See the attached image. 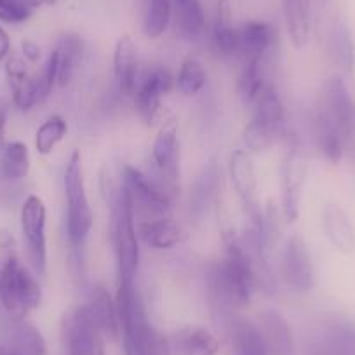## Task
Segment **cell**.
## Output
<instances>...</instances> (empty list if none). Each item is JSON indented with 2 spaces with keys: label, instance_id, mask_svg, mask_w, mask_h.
I'll return each mask as SVG.
<instances>
[{
  "label": "cell",
  "instance_id": "obj_1",
  "mask_svg": "<svg viewBox=\"0 0 355 355\" xmlns=\"http://www.w3.org/2000/svg\"><path fill=\"white\" fill-rule=\"evenodd\" d=\"M110 213V239L117 259V281L136 282L139 272V237L136 220L122 185L103 196Z\"/></svg>",
  "mask_w": 355,
  "mask_h": 355
},
{
  "label": "cell",
  "instance_id": "obj_2",
  "mask_svg": "<svg viewBox=\"0 0 355 355\" xmlns=\"http://www.w3.org/2000/svg\"><path fill=\"white\" fill-rule=\"evenodd\" d=\"M248 107L251 119L244 129V143L249 152H265L284 139L288 132L286 110L274 82H268Z\"/></svg>",
  "mask_w": 355,
  "mask_h": 355
},
{
  "label": "cell",
  "instance_id": "obj_3",
  "mask_svg": "<svg viewBox=\"0 0 355 355\" xmlns=\"http://www.w3.org/2000/svg\"><path fill=\"white\" fill-rule=\"evenodd\" d=\"M64 199H67V237L70 248H84L91 228L93 209L87 197L80 153L75 150L67 162L63 176Z\"/></svg>",
  "mask_w": 355,
  "mask_h": 355
},
{
  "label": "cell",
  "instance_id": "obj_4",
  "mask_svg": "<svg viewBox=\"0 0 355 355\" xmlns=\"http://www.w3.org/2000/svg\"><path fill=\"white\" fill-rule=\"evenodd\" d=\"M121 185L136 221L173 218L174 199L150 174L131 164H124Z\"/></svg>",
  "mask_w": 355,
  "mask_h": 355
},
{
  "label": "cell",
  "instance_id": "obj_5",
  "mask_svg": "<svg viewBox=\"0 0 355 355\" xmlns=\"http://www.w3.org/2000/svg\"><path fill=\"white\" fill-rule=\"evenodd\" d=\"M282 141L286 152L281 166V211L286 221H296L306 180V159L295 135L288 131Z\"/></svg>",
  "mask_w": 355,
  "mask_h": 355
},
{
  "label": "cell",
  "instance_id": "obj_6",
  "mask_svg": "<svg viewBox=\"0 0 355 355\" xmlns=\"http://www.w3.org/2000/svg\"><path fill=\"white\" fill-rule=\"evenodd\" d=\"M61 343L64 355H105V334L84 303L64 312L61 319Z\"/></svg>",
  "mask_w": 355,
  "mask_h": 355
},
{
  "label": "cell",
  "instance_id": "obj_7",
  "mask_svg": "<svg viewBox=\"0 0 355 355\" xmlns=\"http://www.w3.org/2000/svg\"><path fill=\"white\" fill-rule=\"evenodd\" d=\"M19 225H21L26 258L33 274L44 277L47 270V209L39 196H28L21 204Z\"/></svg>",
  "mask_w": 355,
  "mask_h": 355
},
{
  "label": "cell",
  "instance_id": "obj_8",
  "mask_svg": "<svg viewBox=\"0 0 355 355\" xmlns=\"http://www.w3.org/2000/svg\"><path fill=\"white\" fill-rule=\"evenodd\" d=\"M42 302V289L35 274L19 263L15 270L0 279V305L9 319H25Z\"/></svg>",
  "mask_w": 355,
  "mask_h": 355
},
{
  "label": "cell",
  "instance_id": "obj_9",
  "mask_svg": "<svg viewBox=\"0 0 355 355\" xmlns=\"http://www.w3.org/2000/svg\"><path fill=\"white\" fill-rule=\"evenodd\" d=\"M230 180L249 223L259 228L263 221V206L259 200L258 176H256L254 153L239 148L230 157Z\"/></svg>",
  "mask_w": 355,
  "mask_h": 355
},
{
  "label": "cell",
  "instance_id": "obj_10",
  "mask_svg": "<svg viewBox=\"0 0 355 355\" xmlns=\"http://www.w3.org/2000/svg\"><path fill=\"white\" fill-rule=\"evenodd\" d=\"M152 166L150 176L174 199L180 180V136L176 122H167L157 132L152 146Z\"/></svg>",
  "mask_w": 355,
  "mask_h": 355
},
{
  "label": "cell",
  "instance_id": "obj_11",
  "mask_svg": "<svg viewBox=\"0 0 355 355\" xmlns=\"http://www.w3.org/2000/svg\"><path fill=\"white\" fill-rule=\"evenodd\" d=\"M279 270H281V279L293 293L305 295L312 291L315 286V266L302 237L291 235L284 242Z\"/></svg>",
  "mask_w": 355,
  "mask_h": 355
},
{
  "label": "cell",
  "instance_id": "obj_12",
  "mask_svg": "<svg viewBox=\"0 0 355 355\" xmlns=\"http://www.w3.org/2000/svg\"><path fill=\"white\" fill-rule=\"evenodd\" d=\"M173 87L174 77L164 64H153L145 71L143 78H139L132 103L146 124H153L160 117L164 96H167Z\"/></svg>",
  "mask_w": 355,
  "mask_h": 355
},
{
  "label": "cell",
  "instance_id": "obj_13",
  "mask_svg": "<svg viewBox=\"0 0 355 355\" xmlns=\"http://www.w3.org/2000/svg\"><path fill=\"white\" fill-rule=\"evenodd\" d=\"M279 33L274 23L251 19L241 26V64H265L277 46Z\"/></svg>",
  "mask_w": 355,
  "mask_h": 355
},
{
  "label": "cell",
  "instance_id": "obj_14",
  "mask_svg": "<svg viewBox=\"0 0 355 355\" xmlns=\"http://www.w3.org/2000/svg\"><path fill=\"white\" fill-rule=\"evenodd\" d=\"M319 107L333 119L345 139H350L355 135V101L343 78L333 77L327 80Z\"/></svg>",
  "mask_w": 355,
  "mask_h": 355
},
{
  "label": "cell",
  "instance_id": "obj_15",
  "mask_svg": "<svg viewBox=\"0 0 355 355\" xmlns=\"http://www.w3.org/2000/svg\"><path fill=\"white\" fill-rule=\"evenodd\" d=\"M211 47L221 60H239L241 28L234 25V12L228 0H218L214 21L211 26Z\"/></svg>",
  "mask_w": 355,
  "mask_h": 355
},
{
  "label": "cell",
  "instance_id": "obj_16",
  "mask_svg": "<svg viewBox=\"0 0 355 355\" xmlns=\"http://www.w3.org/2000/svg\"><path fill=\"white\" fill-rule=\"evenodd\" d=\"M114 77L119 94L132 98L139 82L138 46L131 35H122L114 47Z\"/></svg>",
  "mask_w": 355,
  "mask_h": 355
},
{
  "label": "cell",
  "instance_id": "obj_17",
  "mask_svg": "<svg viewBox=\"0 0 355 355\" xmlns=\"http://www.w3.org/2000/svg\"><path fill=\"white\" fill-rule=\"evenodd\" d=\"M221 183H223L221 167L214 160H211L200 171L190 189V214L196 218V221L204 220L211 207L220 202Z\"/></svg>",
  "mask_w": 355,
  "mask_h": 355
},
{
  "label": "cell",
  "instance_id": "obj_18",
  "mask_svg": "<svg viewBox=\"0 0 355 355\" xmlns=\"http://www.w3.org/2000/svg\"><path fill=\"white\" fill-rule=\"evenodd\" d=\"M84 305L87 306L89 313L93 315L94 322L98 324L105 338L115 340L121 336L117 302H115V296L103 284L91 286L87 293V302Z\"/></svg>",
  "mask_w": 355,
  "mask_h": 355
},
{
  "label": "cell",
  "instance_id": "obj_19",
  "mask_svg": "<svg viewBox=\"0 0 355 355\" xmlns=\"http://www.w3.org/2000/svg\"><path fill=\"white\" fill-rule=\"evenodd\" d=\"M322 228L327 241L336 251L350 254L355 249V228L347 211L336 202H327L322 209Z\"/></svg>",
  "mask_w": 355,
  "mask_h": 355
},
{
  "label": "cell",
  "instance_id": "obj_20",
  "mask_svg": "<svg viewBox=\"0 0 355 355\" xmlns=\"http://www.w3.org/2000/svg\"><path fill=\"white\" fill-rule=\"evenodd\" d=\"M173 355H218L220 341L211 331L200 326H189L176 331L169 340Z\"/></svg>",
  "mask_w": 355,
  "mask_h": 355
},
{
  "label": "cell",
  "instance_id": "obj_21",
  "mask_svg": "<svg viewBox=\"0 0 355 355\" xmlns=\"http://www.w3.org/2000/svg\"><path fill=\"white\" fill-rule=\"evenodd\" d=\"M139 242L155 251H169L182 242L183 232L182 227L173 218H162V220L136 221Z\"/></svg>",
  "mask_w": 355,
  "mask_h": 355
},
{
  "label": "cell",
  "instance_id": "obj_22",
  "mask_svg": "<svg viewBox=\"0 0 355 355\" xmlns=\"http://www.w3.org/2000/svg\"><path fill=\"white\" fill-rule=\"evenodd\" d=\"M313 138H315V145L319 152L331 164H338L343 159L347 139L341 135L333 119L319 105H317L315 115H313Z\"/></svg>",
  "mask_w": 355,
  "mask_h": 355
},
{
  "label": "cell",
  "instance_id": "obj_23",
  "mask_svg": "<svg viewBox=\"0 0 355 355\" xmlns=\"http://www.w3.org/2000/svg\"><path fill=\"white\" fill-rule=\"evenodd\" d=\"M228 334L232 355H268L258 322L235 315L228 320Z\"/></svg>",
  "mask_w": 355,
  "mask_h": 355
},
{
  "label": "cell",
  "instance_id": "obj_24",
  "mask_svg": "<svg viewBox=\"0 0 355 355\" xmlns=\"http://www.w3.org/2000/svg\"><path fill=\"white\" fill-rule=\"evenodd\" d=\"M282 12L291 44L303 51L312 35V0H282Z\"/></svg>",
  "mask_w": 355,
  "mask_h": 355
},
{
  "label": "cell",
  "instance_id": "obj_25",
  "mask_svg": "<svg viewBox=\"0 0 355 355\" xmlns=\"http://www.w3.org/2000/svg\"><path fill=\"white\" fill-rule=\"evenodd\" d=\"M258 326L266 343L268 355H291L293 333L288 320L275 310H265L259 313Z\"/></svg>",
  "mask_w": 355,
  "mask_h": 355
},
{
  "label": "cell",
  "instance_id": "obj_26",
  "mask_svg": "<svg viewBox=\"0 0 355 355\" xmlns=\"http://www.w3.org/2000/svg\"><path fill=\"white\" fill-rule=\"evenodd\" d=\"M4 341L12 352L21 355H46L47 345L42 333L26 319H11Z\"/></svg>",
  "mask_w": 355,
  "mask_h": 355
},
{
  "label": "cell",
  "instance_id": "obj_27",
  "mask_svg": "<svg viewBox=\"0 0 355 355\" xmlns=\"http://www.w3.org/2000/svg\"><path fill=\"white\" fill-rule=\"evenodd\" d=\"M54 53L58 56V85L67 87L77 73L84 56V40L77 33H64L58 40Z\"/></svg>",
  "mask_w": 355,
  "mask_h": 355
},
{
  "label": "cell",
  "instance_id": "obj_28",
  "mask_svg": "<svg viewBox=\"0 0 355 355\" xmlns=\"http://www.w3.org/2000/svg\"><path fill=\"white\" fill-rule=\"evenodd\" d=\"M176 32L189 42H197L206 35L207 23L199 0H187L183 4L173 6Z\"/></svg>",
  "mask_w": 355,
  "mask_h": 355
},
{
  "label": "cell",
  "instance_id": "obj_29",
  "mask_svg": "<svg viewBox=\"0 0 355 355\" xmlns=\"http://www.w3.org/2000/svg\"><path fill=\"white\" fill-rule=\"evenodd\" d=\"M32 159L26 143L8 141L0 150V174L8 182H19L30 174Z\"/></svg>",
  "mask_w": 355,
  "mask_h": 355
},
{
  "label": "cell",
  "instance_id": "obj_30",
  "mask_svg": "<svg viewBox=\"0 0 355 355\" xmlns=\"http://www.w3.org/2000/svg\"><path fill=\"white\" fill-rule=\"evenodd\" d=\"M207 84V71L197 58L189 56L182 61L178 75L174 77V87L183 96H196L202 93Z\"/></svg>",
  "mask_w": 355,
  "mask_h": 355
},
{
  "label": "cell",
  "instance_id": "obj_31",
  "mask_svg": "<svg viewBox=\"0 0 355 355\" xmlns=\"http://www.w3.org/2000/svg\"><path fill=\"white\" fill-rule=\"evenodd\" d=\"M173 19V2L171 0H146L143 15V33L155 40L166 33Z\"/></svg>",
  "mask_w": 355,
  "mask_h": 355
},
{
  "label": "cell",
  "instance_id": "obj_32",
  "mask_svg": "<svg viewBox=\"0 0 355 355\" xmlns=\"http://www.w3.org/2000/svg\"><path fill=\"white\" fill-rule=\"evenodd\" d=\"M329 51L338 67L345 71L354 70L355 64V46L352 40L350 30L341 21L334 23L329 33Z\"/></svg>",
  "mask_w": 355,
  "mask_h": 355
},
{
  "label": "cell",
  "instance_id": "obj_33",
  "mask_svg": "<svg viewBox=\"0 0 355 355\" xmlns=\"http://www.w3.org/2000/svg\"><path fill=\"white\" fill-rule=\"evenodd\" d=\"M68 132V122L61 115H49L35 132V150L40 155H49Z\"/></svg>",
  "mask_w": 355,
  "mask_h": 355
},
{
  "label": "cell",
  "instance_id": "obj_34",
  "mask_svg": "<svg viewBox=\"0 0 355 355\" xmlns=\"http://www.w3.org/2000/svg\"><path fill=\"white\" fill-rule=\"evenodd\" d=\"M322 343L355 355V324L348 320H334L324 331Z\"/></svg>",
  "mask_w": 355,
  "mask_h": 355
},
{
  "label": "cell",
  "instance_id": "obj_35",
  "mask_svg": "<svg viewBox=\"0 0 355 355\" xmlns=\"http://www.w3.org/2000/svg\"><path fill=\"white\" fill-rule=\"evenodd\" d=\"M33 82H35V91L37 98H39V103H44V101L51 96L53 89L58 85V56L56 53H54V49L51 51L49 56H47L46 63H44L39 75L33 77Z\"/></svg>",
  "mask_w": 355,
  "mask_h": 355
},
{
  "label": "cell",
  "instance_id": "obj_36",
  "mask_svg": "<svg viewBox=\"0 0 355 355\" xmlns=\"http://www.w3.org/2000/svg\"><path fill=\"white\" fill-rule=\"evenodd\" d=\"M18 248H16V239L11 230L0 228V279H4L11 270H15L19 265Z\"/></svg>",
  "mask_w": 355,
  "mask_h": 355
},
{
  "label": "cell",
  "instance_id": "obj_37",
  "mask_svg": "<svg viewBox=\"0 0 355 355\" xmlns=\"http://www.w3.org/2000/svg\"><path fill=\"white\" fill-rule=\"evenodd\" d=\"M35 9L30 8L25 0H0V23L21 25L32 18Z\"/></svg>",
  "mask_w": 355,
  "mask_h": 355
},
{
  "label": "cell",
  "instance_id": "obj_38",
  "mask_svg": "<svg viewBox=\"0 0 355 355\" xmlns=\"http://www.w3.org/2000/svg\"><path fill=\"white\" fill-rule=\"evenodd\" d=\"M6 63V77H8L9 87L15 89L21 85L23 82L28 80L32 75L28 73V64H26L25 58L23 56H9Z\"/></svg>",
  "mask_w": 355,
  "mask_h": 355
},
{
  "label": "cell",
  "instance_id": "obj_39",
  "mask_svg": "<svg viewBox=\"0 0 355 355\" xmlns=\"http://www.w3.org/2000/svg\"><path fill=\"white\" fill-rule=\"evenodd\" d=\"M68 272L78 286L87 281V266H85V245L84 248H70L68 254Z\"/></svg>",
  "mask_w": 355,
  "mask_h": 355
},
{
  "label": "cell",
  "instance_id": "obj_40",
  "mask_svg": "<svg viewBox=\"0 0 355 355\" xmlns=\"http://www.w3.org/2000/svg\"><path fill=\"white\" fill-rule=\"evenodd\" d=\"M21 56L25 58L26 63H39L42 58V47L35 42V40H23L21 42Z\"/></svg>",
  "mask_w": 355,
  "mask_h": 355
},
{
  "label": "cell",
  "instance_id": "obj_41",
  "mask_svg": "<svg viewBox=\"0 0 355 355\" xmlns=\"http://www.w3.org/2000/svg\"><path fill=\"white\" fill-rule=\"evenodd\" d=\"M9 56H11V37L0 23V63L8 60Z\"/></svg>",
  "mask_w": 355,
  "mask_h": 355
},
{
  "label": "cell",
  "instance_id": "obj_42",
  "mask_svg": "<svg viewBox=\"0 0 355 355\" xmlns=\"http://www.w3.org/2000/svg\"><path fill=\"white\" fill-rule=\"evenodd\" d=\"M313 355H350V354L338 350V348L329 347V345L326 343H320L319 347L315 348V352H313Z\"/></svg>",
  "mask_w": 355,
  "mask_h": 355
},
{
  "label": "cell",
  "instance_id": "obj_43",
  "mask_svg": "<svg viewBox=\"0 0 355 355\" xmlns=\"http://www.w3.org/2000/svg\"><path fill=\"white\" fill-rule=\"evenodd\" d=\"M6 143V114L0 110V150L4 148Z\"/></svg>",
  "mask_w": 355,
  "mask_h": 355
},
{
  "label": "cell",
  "instance_id": "obj_44",
  "mask_svg": "<svg viewBox=\"0 0 355 355\" xmlns=\"http://www.w3.org/2000/svg\"><path fill=\"white\" fill-rule=\"evenodd\" d=\"M25 2L30 6V8L37 9V8H42V6L46 4H51L53 0H25Z\"/></svg>",
  "mask_w": 355,
  "mask_h": 355
},
{
  "label": "cell",
  "instance_id": "obj_45",
  "mask_svg": "<svg viewBox=\"0 0 355 355\" xmlns=\"http://www.w3.org/2000/svg\"><path fill=\"white\" fill-rule=\"evenodd\" d=\"M9 350H11V348L8 347V343H6L4 340H0V355H8Z\"/></svg>",
  "mask_w": 355,
  "mask_h": 355
},
{
  "label": "cell",
  "instance_id": "obj_46",
  "mask_svg": "<svg viewBox=\"0 0 355 355\" xmlns=\"http://www.w3.org/2000/svg\"><path fill=\"white\" fill-rule=\"evenodd\" d=\"M173 2V6H178V4H183V2H187V0H171Z\"/></svg>",
  "mask_w": 355,
  "mask_h": 355
},
{
  "label": "cell",
  "instance_id": "obj_47",
  "mask_svg": "<svg viewBox=\"0 0 355 355\" xmlns=\"http://www.w3.org/2000/svg\"><path fill=\"white\" fill-rule=\"evenodd\" d=\"M8 355H21V354H16V352H12V350H9V354Z\"/></svg>",
  "mask_w": 355,
  "mask_h": 355
},
{
  "label": "cell",
  "instance_id": "obj_48",
  "mask_svg": "<svg viewBox=\"0 0 355 355\" xmlns=\"http://www.w3.org/2000/svg\"><path fill=\"white\" fill-rule=\"evenodd\" d=\"M320 2H322V4H326V2H327V0H320Z\"/></svg>",
  "mask_w": 355,
  "mask_h": 355
}]
</instances>
